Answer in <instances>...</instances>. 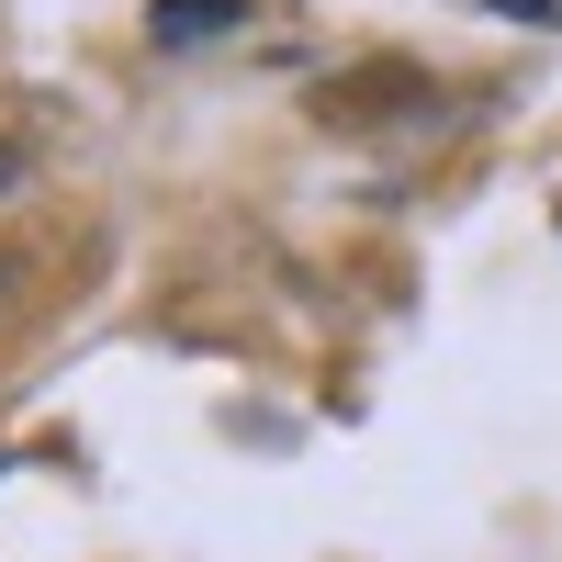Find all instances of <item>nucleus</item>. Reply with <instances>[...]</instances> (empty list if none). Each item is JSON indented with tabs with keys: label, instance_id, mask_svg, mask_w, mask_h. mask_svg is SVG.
Instances as JSON below:
<instances>
[{
	"label": "nucleus",
	"instance_id": "1",
	"mask_svg": "<svg viewBox=\"0 0 562 562\" xmlns=\"http://www.w3.org/2000/svg\"><path fill=\"white\" fill-rule=\"evenodd\" d=\"M416 102H439L428 90V68H349V79H326V124H394V113H416Z\"/></svg>",
	"mask_w": 562,
	"mask_h": 562
},
{
	"label": "nucleus",
	"instance_id": "2",
	"mask_svg": "<svg viewBox=\"0 0 562 562\" xmlns=\"http://www.w3.org/2000/svg\"><path fill=\"white\" fill-rule=\"evenodd\" d=\"M237 12H248V0H158L147 34L158 45H203V34H237Z\"/></svg>",
	"mask_w": 562,
	"mask_h": 562
},
{
	"label": "nucleus",
	"instance_id": "3",
	"mask_svg": "<svg viewBox=\"0 0 562 562\" xmlns=\"http://www.w3.org/2000/svg\"><path fill=\"white\" fill-rule=\"evenodd\" d=\"M506 12H518V23H551V0H506Z\"/></svg>",
	"mask_w": 562,
	"mask_h": 562
}]
</instances>
